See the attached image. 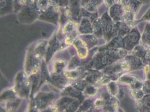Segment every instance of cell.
<instances>
[{
	"label": "cell",
	"instance_id": "cell-2",
	"mask_svg": "<svg viewBox=\"0 0 150 112\" xmlns=\"http://www.w3.org/2000/svg\"><path fill=\"white\" fill-rule=\"evenodd\" d=\"M49 3L51 5H54L55 6H59L60 5H62L64 4L66 2H67V0H48Z\"/></svg>",
	"mask_w": 150,
	"mask_h": 112
},
{
	"label": "cell",
	"instance_id": "cell-1",
	"mask_svg": "<svg viewBox=\"0 0 150 112\" xmlns=\"http://www.w3.org/2000/svg\"><path fill=\"white\" fill-rule=\"evenodd\" d=\"M101 0H83L85 5H96L100 3Z\"/></svg>",
	"mask_w": 150,
	"mask_h": 112
}]
</instances>
